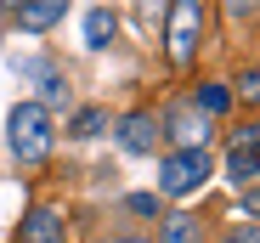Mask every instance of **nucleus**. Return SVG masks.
I'll return each mask as SVG.
<instances>
[{
  "label": "nucleus",
  "mask_w": 260,
  "mask_h": 243,
  "mask_svg": "<svg viewBox=\"0 0 260 243\" xmlns=\"http://www.w3.org/2000/svg\"><path fill=\"white\" fill-rule=\"evenodd\" d=\"M6 142H12L17 164H46L51 158V113L40 102H17L6 113Z\"/></svg>",
  "instance_id": "1"
},
{
  "label": "nucleus",
  "mask_w": 260,
  "mask_h": 243,
  "mask_svg": "<svg viewBox=\"0 0 260 243\" xmlns=\"http://www.w3.org/2000/svg\"><path fill=\"white\" fill-rule=\"evenodd\" d=\"M164 40H170V62L187 68L198 57V40H204V0H176V6H170Z\"/></svg>",
  "instance_id": "2"
},
{
  "label": "nucleus",
  "mask_w": 260,
  "mask_h": 243,
  "mask_svg": "<svg viewBox=\"0 0 260 243\" xmlns=\"http://www.w3.org/2000/svg\"><path fill=\"white\" fill-rule=\"evenodd\" d=\"M209 181V158H204V147H176L158 164V192H170V198H187V192H198Z\"/></svg>",
  "instance_id": "3"
},
{
  "label": "nucleus",
  "mask_w": 260,
  "mask_h": 243,
  "mask_svg": "<svg viewBox=\"0 0 260 243\" xmlns=\"http://www.w3.org/2000/svg\"><path fill=\"white\" fill-rule=\"evenodd\" d=\"M17 243H68V226H62V215L57 210H28V221L17 226Z\"/></svg>",
  "instance_id": "4"
},
{
  "label": "nucleus",
  "mask_w": 260,
  "mask_h": 243,
  "mask_svg": "<svg viewBox=\"0 0 260 243\" xmlns=\"http://www.w3.org/2000/svg\"><path fill=\"white\" fill-rule=\"evenodd\" d=\"M119 142H124V153H153V142H158V119H153V113H124Z\"/></svg>",
  "instance_id": "5"
},
{
  "label": "nucleus",
  "mask_w": 260,
  "mask_h": 243,
  "mask_svg": "<svg viewBox=\"0 0 260 243\" xmlns=\"http://www.w3.org/2000/svg\"><path fill=\"white\" fill-rule=\"evenodd\" d=\"M62 12H68V0H23V6H17V23H23L28 34H46L51 23H62Z\"/></svg>",
  "instance_id": "6"
},
{
  "label": "nucleus",
  "mask_w": 260,
  "mask_h": 243,
  "mask_svg": "<svg viewBox=\"0 0 260 243\" xmlns=\"http://www.w3.org/2000/svg\"><path fill=\"white\" fill-rule=\"evenodd\" d=\"M170 130H176V142H181V147H204V136H209L204 113H192L187 102H181V108H170Z\"/></svg>",
  "instance_id": "7"
},
{
  "label": "nucleus",
  "mask_w": 260,
  "mask_h": 243,
  "mask_svg": "<svg viewBox=\"0 0 260 243\" xmlns=\"http://www.w3.org/2000/svg\"><path fill=\"white\" fill-rule=\"evenodd\" d=\"M226 176H232L238 187L254 181V176H260V147H232V153H226Z\"/></svg>",
  "instance_id": "8"
},
{
  "label": "nucleus",
  "mask_w": 260,
  "mask_h": 243,
  "mask_svg": "<svg viewBox=\"0 0 260 243\" xmlns=\"http://www.w3.org/2000/svg\"><path fill=\"white\" fill-rule=\"evenodd\" d=\"M108 40H113V12H91V17H85V46H91V51H102L108 46Z\"/></svg>",
  "instance_id": "9"
},
{
  "label": "nucleus",
  "mask_w": 260,
  "mask_h": 243,
  "mask_svg": "<svg viewBox=\"0 0 260 243\" xmlns=\"http://www.w3.org/2000/svg\"><path fill=\"white\" fill-rule=\"evenodd\" d=\"M164 243H204L192 215H164Z\"/></svg>",
  "instance_id": "10"
},
{
  "label": "nucleus",
  "mask_w": 260,
  "mask_h": 243,
  "mask_svg": "<svg viewBox=\"0 0 260 243\" xmlns=\"http://www.w3.org/2000/svg\"><path fill=\"white\" fill-rule=\"evenodd\" d=\"M40 96H46V102H40V108L51 113V102H68V79H62L57 68H40Z\"/></svg>",
  "instance_id": "11"
},
{
  "label": "nucleus",
  "mask_w": 260,
  "mask_h": 243,
  "mask_svg": "<svg viewBox=\"0 0 260 243\" xmlns=\"http://www.w3.org/2000/svg\"><path fill=\"white\" fill-rule=\"evenodd\" d=\"M102 125H108V113H102V108H79V113H74V136H79V142L102 136Z\"/></svg>",
  "instance_id": "12"
},
{
  "label": "nucleus",
  "mask_w": 260,
  "mask_h": 243,
  "mask_svg": "<svg viewBox=\"0 0 260 243\" xmlns=\"http://www.w3.org/2000/svg\"><path fill=\"white\" fill-rule=\"evenodd\" d=\"M226 102H232L226 85H204V91H198V108H204V113H226Z\"/></svg>",
  "instance_id": "13"
},
{
  "label": "nucleus",
  "mask_w": 260,
  "mask_h": 243,
  "mask_svg": "<svg viewBox=\"0 0 260 243\" xmlns=\"http://www.w3.org/2000/svg\"><path fill=\"white\" fill-rule=\"evenodd\" d=\"M238 91H243V102H254V108H260V68H249V74L238 79Z\"/></svg>",
  "instance_id": "14"
},
{
  "label": "nucleus",
  "mask_w": 260,
  "mask_h": 243,
  "mask_svg": "<svg viewBox=\"0 0 260 243\" xmlns=\"http://www.w3.org/2000/svg\"><path fill=\"white\" fill-rule=\"evenodd\" d=\"M226 243H260V226H232Z\"/></svg>",
  "instance_id": "15"
},
{
  "label": "nucleus",
  "mask_w": 260,
  "mask_h": 243,
  "mask_svg": "<svg viewBox=\"0 0 260 243\" xmlns=\"http://www.w3.org/2000/svg\"><path fill=\"white\" fill-rule=\"evenodd\" d=\"M130 210H136V215H158V198H147V192H136V198H130Z\"/></svg>",
  "instance_id": "16"
},
{
  "label": "nucleus",
  "mask_w": 260,
  "mask_h": 243,
  "mask_svg": "<svg viewBox=\"0 0 260 243\" xmlns=\"http://www.w3.org/2000/svg\"><path fill=\"white\" fill-rule=\"evenodd\" d=\"M243 210H249V215H260V187H249V192H243Z\"/></svg>",
  "instance_id": "17"
},
{
  "label": "nucleus",
  "mask_w": 260,
  "mask_h": 243,
  "mask_svg": "<svg viewBox=\"0 0 260 243\" xmlns=\"http://www.w3.org/2000/svg\"><path fill=\"white\" fill-rule=\"evenodd\" d=\"M0 6H12V12H17V6H23V0H0Z\"/></svg>",
  "instance_id": "18"
},
{
  "label": "nucleus",
  "mask_w": 260,
  "mask_h": 243,
  "mask_svg": "<svg viewBox=\"0 0 260 243\" xmlns=\"http://www.w3.org/2000/svg\"><path fill=\"white\" fill-rule=\"evenodd\" d=\"M119 243H142V237H119Z\"/></svg>",
  "instance_id": "19"
}]
</instances>
